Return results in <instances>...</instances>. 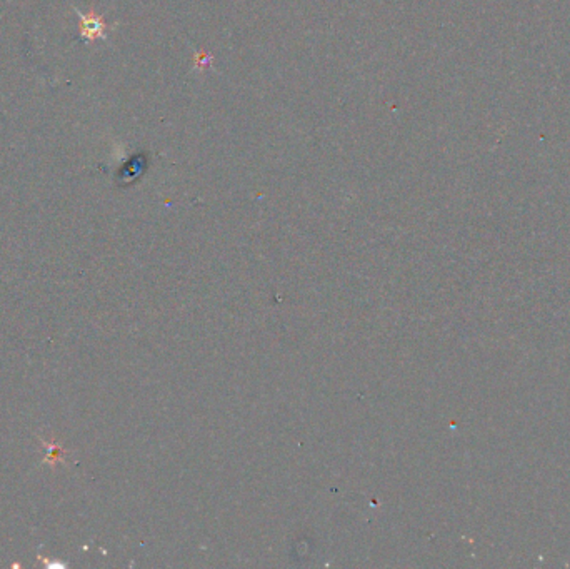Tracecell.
I'll return each instance as SVG.
<instances>
[{
    "instance_id": "obj_1",
    "label": "cell",
    "mask_w": 570,
    "mask_h": 569,
    "mask_svg": "<svg viewBox=\"0 0 570 569\" xmlns=\"http://www.w3.org/2000/svg\"><path fill=\"white\" fill-rule=\"evenodd\" d=\"M77 12L78 19L82 22V30H80V39L85 42H96V41H105L107 39V29L109 25L105 23L104 19L100 15H97L96 12H90V14H82L78 9H74Z\"/></svg>"
},
{
    "instance_id": "obj_2",
    "label": "cell",
    "mask_w": 570,
    "mask_h": 569,
    "mask_svg": "<svg viewBox=\"0 0 570 569\" xmlns=\"http://www.w3.org/2000/svg\"><path fill=\"white\" fill-rule=\"evenodd\" d=\"M212 61H214V57H212L210 54H206V52H197L194 56V64H195V67H197L199 70H204V69L210 67Z\"/></svg>"
}]
</instances>
